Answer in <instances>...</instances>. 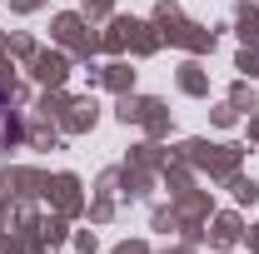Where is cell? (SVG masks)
I'll use <instances>...</instances> for the list:
<instances>
[{
    "label": "cell",
    "mask_w": 259,
    "mask_h": 254,
    "mask_svg": "<svg viewBox=\"0 0 259 254\" xmlns=\"http://www.w3.org/2000/svg\"><path fill=\"white\" fill-rule=\"evenodd\" d=\"M15 140H20V120H15V110H10V105L0 100V155H5V150H10Z\"/></svg>",
    "instance_id": "6da1fadb"
}]
</instances>
